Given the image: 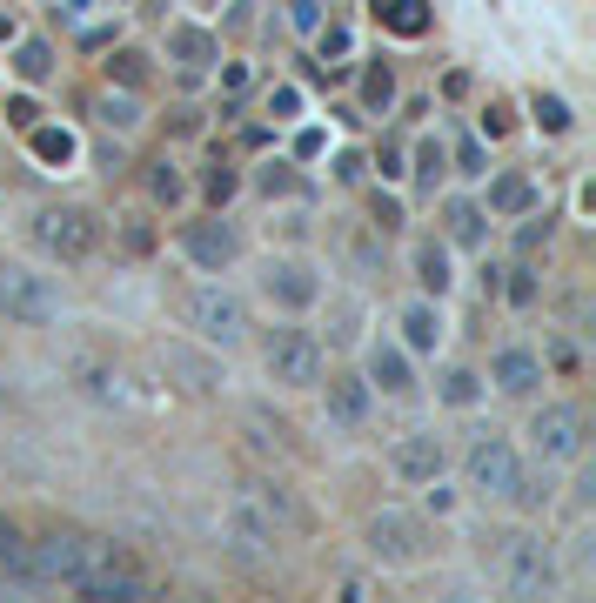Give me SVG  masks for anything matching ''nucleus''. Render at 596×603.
<instances>
[{"mask_svg":"<svg viewBox=\"0 0 596 603\" xmlns=\"http://www.w3.org/2000/svg\"><path fill=\"white\" fill-rule=\"evenodd\" d=\"M121 248H128V255H148V248H155V228H148V222H128V228H121Z\"/></svg>","mask_w":596,"mask_h":603,"instance_id":"47","label":"nucleus"},{"mask_svg":"<svg viewBox=\"0 0 596 603\" xmlns=\"http://www.w3.org/2000/svg\"><path fill=\"white\" fill-rule=\"evenodd\" d=\"M0 41H14V14H0Z\"/></svg>","mask_w":596,"mask_h":603,"instance_id":"54","label":"nucleus"},{"mask_svg":"<svg viewBox=\"0 0 596 603\" xmlns=\"http://www.w3.org/2000/svg\"><path fill=\"white\" fill-rule=\"evenodd\" d=\"M463 476H469L476 496H496V503H503L509 476H516V443H509V436H476V443L463 449Z\"/></svg>","mask_w":596,"mask_h":603,"instance_id":"10","label":"nucleus"},{"mask_svg":"<svg viewBox=\"0 0 596 603\" xmlns=\"http://www.w3.org/2000/svg\"><path fill=\"white\" fill-rule=\"evenodd\" d=\"M0 114H7V128H34V121H41V101H27V94H7V108H0Z\"/></svg>","mask_w":596,"mask_h":603,"instance_id":"41","label":"nucleus"},{"mask_svg":"<svg viewBox=\"0 0 596 603\" xmlns=\"http://www.w3.org/2000/svg\"><path fill=\"white\" fill-rule=\"evenodd\" d=\"M530 114H536V128H543V134H570V101H563V94L536 88L530 94Z\"/></svg>","mask_w":596,"mask_h":603,"instance_id":"33","label":"nucleus"},{"mask_svg":"<svg viewBox=\"0 0 596 603\" xmlns=\"http://www.w3.org/2000/svg\"><path fill=\"white\" fill-rule=\"evenodd\" d=\"M442 242H456V248H483L489 242V215H483V201H442Z\"/></svg>","mask_w":596,"mask_h":603,"instance_id":"18","label":"nucleus"},{"mask_svg":"<svg viewBox=\"0 0 596 603\" xmlns=\"http://www.w3.org/2000/svg\"><path fill=\"white\" fill-rule=\"evenodd\" d=\"M355 101H362V114H389V101H396V67L369 61L362 67V81H355Z\"/></svg>","mask_w":596,"mask_h":603,"instance_id":"25","label":"nucleus"},{"mask_svg":"<svg viewBox=\"0 0 596 603\" xmlns=\"http://www.w3.org/2000/svg\"><path fill=\"white\" fill-rule=\"evenodd\" d=\"M523 208H536V181L530 175H496L489 181V201H483V215H523Z\"/></svg>","mask_w":596,"mask_h":603,"instance_id":"24","label":"nucleus"},{"mask_svg":"<svg viewBox=\"0 0 596 603\" xmlns=\"http://www.w3.org/2000/svg\"><path fill=\"white\" fill-rule=\"evenodd\" d=\"M409 161H416V168H409V175H416V188H422V195H436V181L449 175V148L429 134V141H416V155H409Z\"/></svg>","mask_w":596,"mask_h":603,"instance_id":"30","label":"nucleus"},{"mask_svg":"<svg viewBox=\"0 0 596 603\" xmlns=\"http://www.w3.org/2000/svg\"><path fill=\"white\" fill-rule=\"evenodd\" d=\"M530 443L543 463H576L583 443H590V416H583V402H543L530 416Z\"/></svg>","mask_w":596,"mask_h":603,"instance_id":"6","label":"nucleus"},{"mask_svg":"<svg viewBox=\"0 0 596 603\" xmlns=\"http://www.w3.org/2000/svg\"><path fill=\"white\" fill-rule=\"evenodd\" d=\"M496 289L509 295V309H536L543 282H536V268H509V282H496Z\"/></svg>","mask_w":596,"mask_h":603,"instance_id":"37","label":"nucleus"},{"mask_svg":"<svg viewBox=\"0 0 596 603\" xmlns=\"http://www.w3.org/2000/svg\"><path fill=\"white\" fill-rule=\"evenodd\" d=\"M369 389H382V396H409L416 389V369H409V356H402L396 342H376L369 349Z\"/></svg>","mask_w":596,"mask_h":603,"instance_id":"19","label":"nucleus"},{"mask_svg":"<svg viewBox=\"0 0 596 603\" xmlns=\"http://www.w3.org/2000/svg\"><path fill=\"white\" fill-rule=\"evenodd\" d=\"M329 423L335 429H362L369 423V402H376V389H369V376H329Z\"/></svg>","mask_w":596,"mask_h":603,"instance_id":"16","label":"nucleus"},{"mask_svg":"<svg viewBox=\"0 0 596 603\" xmlns=\"http://www.w3.org/2000/svg\"><path fill=\"white\" fill-rule=\"evenodd\" d=\"M161 369L188 389V396H215L221 382H228V369H221V356L208 349V342H188V335H175V342H161Z\"/></svg>","mask_w":596,"mask_h":603,"instance_id":"9","label":"nucleus"},{"mask_svg":"<svg viewBox=\"0 0 596 603\" xmlns=\"http://www.w3.org/2000/svg\"><path fill=\"white\" fill-rule=\"evenodd\" d=\"M54 14H61V21H88V0H61Z\"/></svg>","mask_w":596,"mask_h":603,"instance_id":"53","label":"nucleus"},{"mask_svg":"<svg viewBox=\"0 0 596 603\" xmlns=\"http://www.w3.org/2000/svg\"><path fill=\"white\" fill-rule=\"evenodd\" d=\"M275 543H282V523H275L248 490L221 510V550L242 563V570H268V563H275Z\"/></svg>","mask_w":596,"mask_h":603,"instance_id":"2","label":"nucleus"},{"mask_svg":"<svg viewBox=\"0 0 596 603\" xmlns=\"http://www.w3.org/2000/svg\"><path fill=\"white\" fill-rule=\"evenodd\" d=\"M389 469H396L402 483H429V476H442V436H429V429L396 436V443H389Z\"/></svg>","mask_w":596,"mask_h":603,"instance_id":"13","label":"nucleus"},{"mask_svg":"<svg viewBox=\"0 0 596 603\" xmlns=\"http://www.w3.org/2000/svg\"><path fill=\"white\" fill-rule=\"evenodd\" d=\"M81 47H94V54H101V47H114V27H81Z\"/></svg>","mask_w":596,"mask_h":603,"instance_id":"52","label":"nucleus"},{"mask_svg":"<svg viewBox=\"0 0 596 603\" xmlns=\"http://www.w3.org/2000/svg\"><path fill=\"white\" fill-rule=\"evenodd\" d=\"M0 315H7L14 329H47V322L61 315V289H54L47 275L7 268V275H0Z\"/></svg>","mask_w":596,"mask_h":603,"instance_id":"8","label":"nucleus"},{"mask_svg":"<svg viewBox=\"0 0 596 603\" xmlns=\"http://www.w3.org/2000/svg\"><path fill=\"white\" fill-rule=\"evenodd\" d=\"M315 47H322L329 61H349V47H355L349 21H322V27H315Z\"/></svg>","mask_w":596,"mask_h":603,"instance_id":"38","label":"nucleus"},{"mask_svg":"<svg viewBox=\"0 0 596 603\" xmlns=\"http://www.w3.org/2000/svg\"><path fill=\"white\" fill-rule=\"evenodd\" d=\"M108 54V88H148V54L141 47H101Z\"/></svg>","mask_w":596,"mask_h":603,"instance_id":"28","label":"nucleus"},{"mask_svg":"<svg viewBox=\"0 0 596 603\" xmlns=\"http://www.w3.org/2000/svg\"><path fill=\"white\" fill-rule=\"evenodd\" d=\"M409 268H416L422 295H449V242H436V235H416V248H409Z\"/></svg>","mask_w":596,"mask_h":603,"instance_id":"21","label":"nucleus"},{"mask_svg":"<svg viewBox=\"0 0 596 603\" xmlns=\"http://www.w3.org/2000/svg\"><path fill=\"white\" fill-rule=\"evenodd\" d=\"M483 557L496 563V577H503L509 597H556V583H563V570H556V550H550L536 530H503V536H489Z\"/></svg>","mask_w":596,"mask_h":603,"instance_id":"1","label":"nucleus"},{"mask_svg":"<svg viewBox=\"0 0 596 603\" xmlns=\"http://www.w3.org/2000/svg\"><path fill=\"white\" fill-rule=\"evenodd\" d=\"M342 262H349L355 275H382V228L376 222L349 228V235H342Z\"/></svg>","mask_w":596,"mask_h":603,"instance_id":"27","label":"nucleus"},{"mask_svg":"<svg viewBox=\"0 0 596 603\" xmlns=\"http://www.w3.org/2000/svg\"><path fill=\"white\" fill-rule=\"evenodd\" d=\"M27 148H34V161H41V168H67V161L81 155L74 128H61V121H34V128H27Z\"/></svg>","mask_w":596,"mask_h":603,"instance_id":"22","label":"nucleus"},{"mask_svg":"<svg viewBox=\"0 0 596 603\" xmlns=\"http://www.w3.org/2000/svg\"><path fill=\"white\" fill-rule=\"evenodd\" d=\"M188 329H195L208 349H235L248 335V302L235 289H195L188 295Z\"/></svg>","mask_w":596,"mask_h":603,"instance_id":"7","label":"nucleus"},{"mask_svg":"<svg viewBox=\"0 0 596 603\" xmlns=\"http://www.w3.org/2000/svg\"><path fill=\"white\" fill-rule=\"evenodd\" d=\"M221 94H228V101H242V94H248V67H242V61L221 67Z\"/></svg>","mask_w":596,"mask_h":603,"instance_id":"51","label":"nucleus"},{"mask_svg":"<svg viewBox=\"0 0 596 603\" xmlns=\"http://www.w3.org/2000/svg\"><path fill=\"white\" fill-rule=\"evenodd\" d=\"M0 402H7V382H0Z\"/></svg>","mask_w":596,"mask_h":603,"instance_id":"55","label":"nucleus"},{"mask_svg":"<svg viewBox=\"0 0 596 603\" xmlns=\"http://www.w3.org/2000/svg\"><path fill=\"white\" fill-rule=\"evenodd\" d=\"M168 61H175L181 74H201V67L221 61V41L195 21H168Z\"/></svg>","mask_w":596,"mask_h":603,"instance_id":"15","label":"nucleus"},{"mask_svg":"<svg viewBox=\"0 0 596 603\" xmlns=\"http://www.w3.org/2000/svg\"><path fill=\"white\" fill-rule=\"evenodd\" d=\"M255 188H262L268 201H275V195H302V175H295V161H262Z\"/></svg>","mask_w":596,"mask_h":603,"instance_id":"34","label":"nucleus"},{"mask_svg":"<svg viewBox=\"0 0 596 603\" xmlns=\"http://www.w3.org/2000/svg\"><path fill=\"white\" fill-rule=\"evenodd\" d=\"M288 27L295 34H315L322 27V0H288Z\"/></svg>","mask_w":596,"mask_h":603,"instance_id":"42","label":"nucleus"},{"mask_svg":"<svg viewBox=\"0 0 596 603\" xmlns=\"http://www.w3.org/2000/svg\"><path fill=\"white\" fill-rule=\"evenodd\" d=\"M362 175H369V161L355 155V148H342V155H335V181H342V188H355Z\"/></svg>","mask_w":596,"mask_h":603,"instance_id":"45","label":"nucleus"},{"mask_svg":"<svg viewBox=\"0 0 596 603\" xmlns=\"http://www.w3.org/2000/svg\"><path fill=\"white\" fill-rule=\"evenodd\" d=\"M489 382H496L503 396H530L536 382H543V356L523 349V342H503V349L489 356Z\"/></svg>","mask_w":596,"mask_h":603,"instance_id":"14","label":"nucleus"},{"mask_svg":"<svg viewBox=\"0 0 596 603\" xmlns=\"http://www.w3.org/2000/svg\"><path fill=\"white\" fill-rule=\"evenodd\" d=\"M503 503H509V510H523V516H543V510L556 503V476H550V463H536V469L516 463V476H509Z\"/></svg>","mask_w":596,"mask_h":603,"instance_id":"17","label":"nucleus"},{"mask_svg":"<svg viewBox=\"0 0 596 603\" xmlns=\"http://www.w3.org/2000/svg\"><path fill=\"white\" fill-rule=\"evenodd\" d=\"M369 215H376V228L389 235V228H402V201L396 195H376V208H369Z\"/></svg>","mask_w":596,"mask_h":603,"instance_id":"49","label":"nucleus"},{"mask_svg":"<svg viewBox=\"0 0 596 603\" xmlns=\"http://www.w3.org/2000/svg\"><path fill=\"white\" fill-rule=\"evenodd\" d=\"M262 295L275 309H315V302H322V275H315L309 262H295V255H275V262L262 268Z\"/></svg>","mask_w":596,"mask_h":603,"instance_id":"12","label":"nucleus"},{"mask_svg":"<svg viewBox=\"0 0 596 603\" xmlns=\"http://www.w3.org/2000/svg\"><path fill=\"white\" fill-rule=\"evenodd\" d=\"M94 114H101V128H114V134H134L141 121H148V108H141V94H134V88L94 94Z\"/></svg>","mask_w":596,"mask_h":603,"instance_id":"23","label":"nucleus"},{"mask_svg":"<svg viewBox=\"0 0 596 603\" xmlns=\"http://www.w3.org/2000/svg\"><path fill=\"white\" fill-rule=\"evenodd\" d=\"M14 74H21V81H47V74H54V47H47V41H21Z\"/></svg>","mask_w":596,"mask_h":603,"instance_id":"35","label":"nucleus"},{"mask_svg":"<svg viewBox=\"0 0 596 603\" xmlns=\"http://www.w3.org/2000/svg\"><path fill=\"white\" fill-rule=\"evenodd\" d=\"M516 248H523V255H536V248H550V215H536V208H523V228H516Z\"/></svg>","mask_w":596,"mask_h":603,"instance_id":"39","label":"nucleus"},{"mask_svg":"<svg viewBox=\"0 0 596 603\" xmlns=\"http://www.w3.org/2000/svg\"><path fill=\"white\" fill-rule=\"evenodd\" d=\"M74 376H81V389L101 402H114V369H101V362H74Z\"/></svg>","mask_w":596,"mask_h":603,"instance_id":"40","label":"nucleus"},{"mask_svg":"<svg viewBox=\"0 0 596 603\" xmlns=\"http://www.w3.org/2000/svg\"><path fill=\"white\" fill-rule=\"evenodd\" d=\"M362 543H369V557L389 563V570H409V563H422V543H429V530H422L416 510H376L369 523H362Z\"/></svg>","mask_w":596,"mask_h":603,"instance_id":"4","label":"nucleus"},{"mask_svg":"<svg viewBox=\"0 0 596 603\" xmlns=\"http://www.w3.org/2000/svg\"><path fill=\"white\" fill-rule=\"evenodd\" d=\"M436 396L449 402V409H469V402L483 396V376H476V369H463V362H456V369H442V382H436Z\"/></svg>","mask_w":596,"mask_h":603,"instance_id":"32","label":"nucleus"},{"mask_svg":"<svg viewBox=\"0 0 596 603\" xmlns=\"http://www.w3.org/2000/svg\"><path fill=\"white\" fill-rule=\"evenodd\" d=\"M456 175H489L483 168V141H469V134L456 141Z\"/></svg>","mask_w":596,"mask_h":603,"instance_id":"44","label":"nucleus"},{"mask_svg":"<svg viewBox=\"0 0 596 603\" xmlns=\"http://www.w3.org/2000/svg\"><path fill=\"white\" fill-rule=\"evenodd\" d=\"M295 108H302V88H268V114H275V121H288Z\"/></svg>","mask_w":596,"mask_h":603,"instance_id":"48","label":"nucleus"},{"mask_svg":"<svg viewBox=\"0 0 596 603\" xmlns=\"http://www.w3.org/2000/svg\"><path fill=\"white\" fill-rule=\"evenodd\" d=\"M181 255L195 268H208V275H221V268L242 255V235L221 222V208H215V215H201V222H181Z\"/></svg>","mask_w":596,"mask_h":603,"instance_id":"11","label":"nucleus"},{"mask_svg":"<svg viewBox=\"0 0 596 603\" xmlns=\"http://www.w3.org/2000/svg\"><path fill=\"white\" fill-rule=\"evenodd\" d=\"M483 134H489V141H503V134H509V101H489V108H483Z\"/></svg>","mask_w":596,"mask_h":603,"instance_id":"50","label":"nucleus"},{"mask_svg":"<svg viewBox=\"0 0 596 603\" xmlns=\"http://www.w3.org/2000/svg\"><path fill=\"white\" fill-rule=\"evenodd\" d=\"M376 168H382V181H402V175H409V155H402L396 141H382V155H376Z\"/></svg>","mask_w":596,"mask_h":603,"instance_id":"46","label":"nucleus"},{"mask_svg":"<svg viewBox=\"0 0 596 603\" xmlns=\"http://www.w3.org/2000/svg\"><path fill=\"white\" fill-rule=\"evenodd\" d=\"M436 335H442V315H436V302H429V295L402 309V342H409V349H436Z\"/></svg>","mask_w":596,"mask_h":603,"instance_id":"29","label":"nucleus"},{"mask_svg":"<svg viewBox=\"0 0 596 603\" xmlns=\"http://www.w3.org/2000/svg\"><path fill=\"white\" fill-rule=\"evenodd\" d=\"M543 362H550L563 382H576V376H583V349H576V335L570 329H550V335H543Z\"/></svg>","mask_w":596,"mask_h":603,"instance_id":"31","label":"nucleus"},{"mask_svg":"<svg viewBox=\"0 0 596 603\" xmlns=\"http://www.w3.org/2000/svg\"><path fill=\"white\" fill-rule=\"evenodd\" d=\"M262 369L282 382V389H315V382H322V342L288 322V329H275L262 342Z\"/></svg>","mask_w":596,"mask_h":603,"instance_id":"5","label":"nucleus"},{"mask_svg":"<svg viewBox=\"0 0 596 603\" xmlns=\"http://www.w3.org/2000/svg\"><path fill=\"white\" fill-rule=\"evenodd\" d=\"M369 14H376L389 34H402V41H422L429 27H436V14H429V0H369Z\"/></svg>","mask_w":596,"mask_h":603,"instance_id":"20","label":"nucleus"},{"mask_svg":"<svg viewBox=\"0 0 596 603\" xmlns=\"http://www.w3.org/2000/svg\"><path fill=\"white\" fill-rule=\"evenodd\" d=\"M201 195H208V208H228V201L242 195V175L221 161V168H208V175H201Z\"/></svg>","mask_w":596,"mask_h":603,"instance_id":"36","label":"nucleus"},{"mask_svg":"<svg viewBox=\"0 0 596 603\" xmlns=\"http://www.w3.org/2000/svg\"><path fill=\"white\" fill-rule=\"evenodd\" d=\"M27 235H34V248H41V255H54V262L74 268V262H88L94 248H101V215H94V208L61 201V208H41Z\"/></svg>","mask_w":596,"mask_h":603,"instance_id":"3","label":"nucleus"},{"mask_svg":"<svg viewBox=\"0 0 596 603\" xmlns=\"http://www.w3.org/2000/svg\"><path fill=\"white\" fill-rule=\"evenodd\" d=\"M141 188H148V201H161V208H175V201L188 195V181H181V168H175L168 155L141 161Z\"/></svg>","mask_w":596,"mask_h":603,"instance_id":"26","label":"nucleus"},{"mask_svg":"<svg viewBox=\"0 0 596 603\" xmlns=\"http://www.w3.org/2000/svg\"><path fill=\"white\" fill-rule=\"evenodd\" d=\"M355 322H362V302H349V295H342V302H335V342H355Z\"/></svg>","mask_w":596,"mask_h":603,"instance_id":"43","label":"nucleus"}]
</instances>
